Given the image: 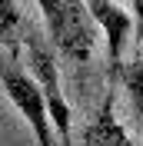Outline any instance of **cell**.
I'll return each instance as SVG.
<instances>
[{
    "mask_svg": "<svg viewBox=\"0 0 143 146\" xmlns=\"http://www.w3.org/2000/svg\"><path fill=\"white\" fill-rule=\"evenodd\" d=\"M130 17H133V46L143 40V0H130Z\"/></svg>",
    "mask_w": 143,
    "mask_h": 146,
    "instance_id": "8",
    "label": "cell"
},
{
    "mask_svg": "<svg viewBox=\"0 0 143 146\" xmlns=\"http://www.w3.org/2000/svg\"><path fill=\"white\" fill-rule=\"evenodd\" d=\"M0 86L10 96V103L17 106V113L30 123V129L37 136V146H53V126H50L47 103L40 96V86L33 83V76L17 60H0Z\"/></svg>",
    "mask_w": 143,
    "mask_h": 146,
    "instance_id": "3",
    "label": "cell"
},
{
    "mask_svg": "<svg viewBox=\"0 0 143 146\" xmlns=\"http://www.w3.org/2000/svg\"><path fill=\"white\" fill-rule=\"evenodd\" d=\"M27 73L33 76V83L40 86V96L47 103V116H50V126H53L57 139L63 146H70V103L63 100V90H60V73H57V63L50 50L43 46V40L37 36H27Z\"/></svg>",
    "mask_w": 143,
    "mask_h": 146,
    "instance_id": "2",
    "label": "cell"
},
{
    "mask_svg": "<svg viewBox=\"0 0 143 146\" xmlns=\"http://www.w3.org/2000/svg\"><path fill=\"white\" fill-rule=\"evenodd\" d=\"M83 146H130V133L120 126L113 110V90L103 96V106L83 129Z\"/></svg>",
    "mask_w": 143,
    "mask_h": 146,
    "instance_id": "5",
    "label": "cell"
},
{
    "mask_svg": "<svg viewBox=\"0 0 143 146\" xmlns=\"http://www.w3.org/2000/svg\"><path fill=\"white\" fill-rule=\"evenodd\" d=\"M0 43L10 46L13 53L23 43V13H20L17 0H0Z\"/></svg>",
    "mask_w": 143,
    "mask_h": 146,
    "instance_id": "6",
    "label": "cell"
},
{
    "mask_svg": "<svg viewBox=\"0 0 143 146\" xmlns=\"http://www.w3.org/2000/svg\"><path fill=\"white\" fill-rule=\"evenodd\" d=\"M123 90L130 96V106H133L136 123L143 126V56H136L133 63L123 70Z\"/></svg>",
    "mask_w": 143,
    "mask_h": 146,
    "instance_id": "7",
    "label": "cell"
},
{
    "mask_svg": "<svg viewBox=\"0 0 143 146\" xmlns=\"http://www.w3.org/2000/svg\"><path fill=\"white\" fill-rule=\"evenodd\" d=\"M87 10L97 30H103L107 36V53H110V63L120 66V56H123V46L130 40V30H133V17H130V10L116 7L113 0H87Z\"/></svg>",
    "mask_w": 143,
    "mask_h": 146,
    "instance_id": "4",
    "label": "cell"
},
{
    "mask_svg": "<svg viewBox=\"0 0 143 146\" xmlns=\"http://www.w3.org/2000/svg\"><path fill=\"white\" fill-rule=\"evenodd\" d=\"M37 3L53 46L73 63H87L100 33L87 10V0H37Z\"/></svg>",
    "mask_w": 143,
    "mask_h": 146,
    "instance_id": "1",
    "label": "cell"
}]
</instances>
